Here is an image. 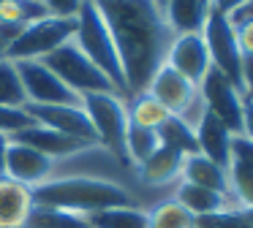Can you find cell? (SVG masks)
Masks as SVG:
<instances>
[{"mask_svg": "<svg viewBox=\"0 0 253 228\" xmlns=\"http://www.w3.org/2000/svg\"><path fill=\"white\" fill-rule=\"evenodd\" d=\"M93 5L104 16L117 46L128 98L144 92L174 41L158 0H93Z\"/></svg>", "mask_w": 253, "mask_h": 228, "instance_id": "1", "label": "cell"}, {"mask_svg": "<svg viewBox=\"0 0 253 228\" xmlns=\"http://www.w3.org/2000/svg\"><path fill=\"white\" fill-rule=\"evenodd\" d=\"M33 204L63 212H77V215L112 209V206H142L144 209V201L139 198V193H133L131 188L120 182L98 177H71L33 188Z\"/></svg>", "mask_w": 253, "mask_h": 228, "instance_id": "2", "label": "cell"}, {"mask_svg": "<svg viewBox=\"0 0 253 228\" xmlns=\"http://www.w3.org/2000/svg\"><path fill=\"white\" fill-rule=\"evenodd\" d=\"M77 22L79 25H77V33H74L77 46L82 49V52L95 63V68L115 84L117 95L128 101V87H126V74H123L120 54H117L112 33H109V27H106L104 16L98 14V8L93 5V0H84L82 3Z\"/></svg>", "mask_w": 253, "mask_h": 228, "instance_id": "3", "label": "cell"}, {"mask_svg": "<svg viewBox=\"0 0 253 228\" xmlns=\"http://www.w3.org/2000/svg\"><path fill=\"white\" fill-rule=\"evenodd\" d=\"M82 109L87 112L90 122H93L98 144L106 152H112L123 166H128V157H126L128 106H126V98H120L117 92H87V95H82Z\"/></svg>", "mask_w": 253, "mask_h": 228, "instance_id": "4", "label": "cell"}, {"mask_svg": "<svg viewBox=\"0 0 253 228\" xmlns=\"http://www.w3.org/2000/svg\"><path fill=\"white\" fill-rule=\"evenodd\" d=\"M144 92H150L171 117L182 119V122L191 125V128H196L199 119H202V114L207 112L202 90H199L193 81H188L185 76H180L171 65H166V63L155 71V76L150 79V84H147Z\"/></svg>", "mask_w": 253, "mask_h": 228, "instance_id": "5", "label": "cell"}, {"mask_svg": "<svg viewBox=\"0 0 253 228\" xmlns=\"http://www.w3.org/2000/svg\"><path fill=\"white\" fill-rule=\"evenodd\" d=\"M77 16H44V19L33 22V25L22 27L19 36L8 43L6 60L8 63H19V60H44L49 52L71 41L77 33Z\"/></svg>", "mask_w": 253, "mask_h": 228, "instance_id": "6", "label": "cell"}, {"mask_svg": "<svg viewBox=\"0 0 253 228\" xmlns=\"http://www.w3.org/2000/svg\"><path fill=\"white\" fill-rule=\"evenodd\" d=\"M41 63L49 71H55L74 92L87 95V92H117L115 84L95 68V63L77 46V41H66L63 46H57L55 52H49Z\"/></svg>", "mask_w": 253, "mask_h": 228, "instance_id": "7", "label": "cell"}, {"mask_svg": "<svg viewBox=\"0 0 253 228\" xmlns=\"http://www.w3.org/2000/svg\"><path fill=\"white\" fill-rule=\"evenodd\" d=\"M19 84L25 92V103L41 106H82V95L74 92L55 71H49L41 60H19L14 63Z\"/></svg>", "mask_w": 253, "mask_h": 228, "instance_id": "8", "label": "cell"}, {"mask_svg": "<svg viewBox=\"0 0 253 228\" xmlns=\"http://www.w3.org/2000/svg\"><path fill=\"white\" fill-rule=\"evenodd\" d=\"M202 38L207 43V54H210L212 68H218L223 76H229L242 92V57H240V49H237L234 25L229 22V16L210 8Z\"/></svg>", "mask_w": 253, "mask_h": 228, "instance_id": "9", "label": "cell"}, {"mask_svg": "<svg viewBox=\"0 0 253 228\" xmlns=\"http://www.w3.org/2000/svg\"><path fill=\"white\" fill-rule=\"evenodd\" d=\"M202 90V98H204V106H207L210 114L220 119L231 133H242V109H245V98H242L240 87L223 76L218 68H210L207 76L202 79L199 84Z\"/></svg>", "mask_w": 253, "mask_h": 228, "instance_id": "10", "label": "cell"}, {"mask_svg": "<svg viewBox=\"0 0 253 228\" xmlns=\"http://www.w3.org/2000/svg\"><path fill=\"white\" fill-rule=\"evenodd\" d=\"M25 112L33 122L46 125V128L66 133L71 139L82 141V144H98L95 128L90 122L87 112L82 106H41V103H25Z\"/></svg>", "mask_w": 253, "mask_h": 228, "instance_id": "11", "label": "cell"}, {"mask_svg": "<svg viewBox=\"0 0 253 228\" xmlns=\"http://www.w3.org/2000/svg\"><path fill=\"white\" fill-rule=\"evenodd\" d=\"M166 65L177 71L180 76H185L193 84H202V79L207 76V71L212 68L207 54V43H204L202 33H185V36H174L169 52H166Z\"/></svg>", "mask_w": 253, "mask_h": 228, "instance_id": "12", "label": "cell"}, {"mask_svg": "<svg viewBox=\"0 0 253 228\" xmlns=\"http://www.w3.org/2000/svg\"><path fill=\"white\" fill-rule=\"evenodd\" d=\"M182 160H185L182 152L169 150V147H158L147 160L133 168L136 182L144 190H169V195H171V188L180 182Z\"/></svg>", "mask_w": 253, "mask_h": 228, "instance_id": "13", "label": "cell"}, {"mask_svg": "<svg viewBox=\"0 0 253 228\" xmlns=\"http://www.w3.org/2000/svg\"><path fill=\"white\" fill-rule=\"evenodd\" d=\"M33 190L11 177L0 179V228H25L33 212Z\"/></svg>", "mask_w": 253, "mask_h": 228, "instance_id": "14", "label": "cell"}, {"mask_svg": "<svg viewBox=\"0 0 253 228\" xmlns=\"http://www.w3.org/2000/svg\"><path fill=\"white\" fill-rule=\"evenodd\" d=\"M8 139L19 141V144L30 147V150H36V152H44V155H49V157L71 155V152L87 147V144H82V141L71 139V136L57 133V130L46 128V125H39V122H33V125H28V128L17 130V133H11Z\"/></svg>", "mask_w": 253, "mask_h": 228, "instance_id": "15", "label": "cell"}, {"mask_svg": "<svg viewBox=\"0 0 253 228\" xmlns=\"http://www.w3.org/2000/svg\"><path fill=\"white\" fill-rule=\"evenodd\" d=\"M193 130H196L199 152L207 155L210 160H215V163L229 168V163H231V136L234 133L210 112L202 114V119H199V125Z\"/></svg>", "mask_w": 253, "mask_h": 228, "instance_id": "16", "label": "cell"}, {"mask_svg": "<svg viewBox=\"0 0 253 228\" xmlns=\"http://www.w3.org/2000/svg\"><path fill=\"white\" fill-rule=\"evenodd\" d=\"M180 179L182 182H191V185H199V188L215 190V193H223V195L231 198V193H229V168L220 166V163H215V160H210L207 155H202V152L185 155Z\"/></svg>", "mask_w": 253, "mask_h": 228, "instance_id": "17", "label": "cell"}, {"mask_svg": "<svg viewBox=\"0 0 253 228\" xmlns=\"http://www.w3.org/2000/svg\"><path fill=\"white\" fill-rule=\"evenodd\" d=\"M171 198L180 206H185L193 217L215 215V212H223V209H237L229 195L215 193V190H207V188H199V185H191V182H182V179L171 188Z\"/></svg>", "mask_w": 253, "mask_h": 228, "instance_id": "18", "label": "cell"}, {"mask_svg": "<svg viewBox=\"0 0 253 228\" xmlns=\"http://www.w3.org/2000/svg\"><path fill=\"white\" fill-rule=\"evenodd\" d=\"M161 11H164V19L171 27V33L174 36H185V33L204 30L210 3L207 0H164Z\"/></svg>", "mask_w": 253, "mask_h": 228, "instance_id": "19", "label": "cell"}, {"mask_svg": "<svg viewBox=\"0 0 253 228\" xmlns=\"http://www.w3.org/2000/svg\"><path fill=\"white\" fill-rule=\"evenodd\" d=\"M90 228H147V212L142 206H112L82 215Z\"/></svg>", "mask_w": 253, "mask_h": 228, "instance_id": "20", "label": "cell"}, {"mask_svg": "<svg viewBox=\"0 0 253 228\" xmlns=\"http://www.w3.org/2000/svg\"><path fill=\"white\" fill-rule=\"evenodd\" d=\"M144 212H147V228H196V217L174 198L155 201Z\"/></svg>", "mask_w": 253, "mask_h": 228, "instance_id": "21", "label": "cell"}, {"mask_svg": "<svg viewBox=\"0 0 253 228\" xmlns=\"http://www.w3.org/2000/svg\"><path fill=\"white\" fill-rule=\"evenodd\" d=\"M128 106V122L133 125H142V128H150V130H158L166 119L171 117L158 101H155L150 92H139V95H131L126 101Z\"/></svg>", "mask_w": 253, "mask_h": 228, "instance_id": "22", "label": "cell"}, {"mask_svg": "<svg viewBox=\"0 0 253 228\" xmlns=\"http://www.w3.org/2000/svg\"><path fill=\"white\" fill-rule=\"evenodd\" d=\"M44 16H49V11L41 0H0V25L22 30Z\"/></svg>", "mask_w": 253, "mask_h": 228, "instance_id": "23", "label": "cell"}, {"mask_svg": "<svg viewBox=\"0 0 253 228\" xmlns=\"http://www.w3.org/2000/svg\"><path fill=\"white\" fill-rule=\"evenodd\" d=\"M158 147H161V141H158V133H155V130L128 122V130H126V157H128V166H131V168H136L139 163H144L155 150H158Z\"/></svg>", "mask_w": 253, "mask_h": 228, "instance_id": "24", "label": "cell"}, {"mask_svg": "<svg viewBox=\"0 0 253 228\" xmlns=\"http://www.w3.org/2000/svg\"><path fill=\"white\" fill-rule=\"evenodd\" d=\"M155 133H158L161 147L177 150V152H182V155H193V152H199L196 130H193L191 125H185L182 119H177V117H169L158 130H155Z\"/></svg>", "mask_w": 253, "mask_h": 228, "instance_id": "25", "label": "cell"}, {"mask_svg": "<svg viewBox=\"0 0 253 228\" xmlns=\"http://www.w3.org/2000/svg\"><path fill=\"white\" fill-rule=\"evenodd\" d=\"M229 193L237 209H253V166L231 157L229 163Z\"/></svg>", "mask_w": 253, "mask_h": 228, "instance_id": "26", "label": "cell"}, {"mask_svg": "<svg viewBox=\"0 0 253 228\" xmlns=\"http://www.w3.org/2000/svg\"><path fill=\"white\" fill-rule=\"evenodd\" d=\"M84 226L82 215L77 212H63V209H49V206H33L30 220L25 228H79Z\"/></svg>", "mask_w": 253, "mask_h": 228, "instance_id": "27", "label": "cell"}, {"mask_svg": "<svg viewBox=\"0 0 253 228\" xmlns=\"http://www.w3.org/2000/svg\"><path fill=\"white\" fill-rule=\"evenodd\" d=\"M0 106H25V92L14 63L0 60Z\"/></svg>", "mask_w": 253, "mask_h": 228, "instance_id": "28", "label": "cell"}, {"mask_svg": "<svg viewBox=\"0 0 253 228\" xmlns=\"http://www.w3.org/2000/svg\"><path fill=\"white\" fill-rule=\"evenodd\" d=\"M196 228H251L242 209H223L215 215L196 217Z\"/></svg>", "mask_w": 253, "mask_h": 228, "instance_id": "29", "label": "cell"}, {"mask_svg": "<svg viewBox=\"0 0 253 228\" xmlns=\"http://www.w3.org/2000/svg\"><path fill=\"white\" fill-rule=\"evenodd\" d=\"M28 125H33V119L28 117V112H25L22 106H0V133H17V130L28 128Z\"/></svg>", "mask_w": 253, "mask_h": 228, "instance_id": "30", "label": "cell"}, {"mask_svg": "<svg viewBox=\"0 0 253 228\" xmlns=\"http://www.w3.org/2000/svg\"><path fill=\"white\" fill-rule=\"evenodd\" d=\"M234 38L240 57H253V22H240L234 25Z\"/></svg>", "mask_w": 253, "mask_h": 228, "instance_id": "31", "label": "cell"}, {"mask_svg": "<svg viewBox=\"0 0 253 228\" xmlns=\"http://www.w3.org/2000/svg\"><path fill=\"white\" fill-rule=\"evenodd\" d=\"M52 16H79L84 0H41Z\"/></svg>", "mask_w": 253, "mask_h": 228, "instance_id": "32", "label": "cell"}, {"mask_svg": "<svg viewBox=\"0 0 253 228\" xmlns=\"http://www.w3.org/2000/svg\"><path fill=\"white\" fill-rule=\"evenodd\" d=\"M231 157L253 166V141L245 139V136H231Z\"/></svg>", "mask_w": 253, "mask_h": 228, "instance_id": "33", "label": "cell"}, {"mask_svg": "<svg viewBox=\"0 0 253 228\" xmlns=\"http://www.w3.org/2000/svg\"><path fill=\"white\" fill-rule=\"evenodd\" d=\"M229 22L231 25H240V22H253V0H245L237 11L229 14Z\"/></svg>", "mask_w": 253, "mask_h": 228, "instance_id": "34", "label": "cell"}, {"mask_svg": "<svg viewBox=\"0 0 253 228\" xmlns=\"http://www.w3.org/2000/svg\"><path fill=\"white\" fill-rule=\"evenodd\" d=\"M19 36V27H8V25H0V60H6V49L14 38Z\"/></svg>", "mask_w": 253, "mask_h": 228, "instance_id": "35", "label": "cell"}, {"mask_svg": "<svg viewBox=\"0 0 253 228\" xmlns=\"http://www.w3.org/2000/svg\"><path fill=\"white\" fill-rule=\"evenodd\" d=\"M237 136H245V139L253 141V101H245V109H242V133Z\"/></svg>", "mask_w": 253, "mask_h": 228, "instance_id": "36", "label": "cell"}, {"mask_svg": "<svg viewBox=\"0 0 253 228\" xmlns=\"http://www.w3.org/2000/svg\"><path fill=\"white\" fill-rule=\"evenodd\" d=\"M242 3H245V0H210V8H215L218 14H226V16H229L231 11H237Z\"/></svg>", "mask_w": 253, "mask_h": 228, "instance_id": "37", "label": "cell"}, {"mask_svg": "<svg viewBox=\"0 0 253 228\" xmlns=\"http://www.w3.org/2000/svg\"><path fill=\"white\" fill-rule=\"evenodd\" d=\"M6 144H8V136L0 133V179L6 177Z\"/></svg>", "mask_w": 253, "mask_h": 228, "instance_id": "38", "label": "cell"}, {"mask_svg": "<svg viewBox=\"0 0 253 228\" xmlns=\"http://www.w3.org/2000/svg\"><path fill=\"white\" fill-rule=\"evenodd\" d=\"M245 212V217H248V223H251V228H253V209H242Z\"/></svg>", "mask_w": 253, "mask_h": 228, "instance_id": "39", "label": "cell"}, {"mask_svg": "<svg viewBox=\"0 0 253 228\" xmlns=\"http://www.w3.org/2000/svg\"><path fill=\"white\" fill-rule=\"evenodd\" d=\"M79 228H90V226H79Z\"/></svg>", "mask_w": 253, "mask_h": 228, "instance_id": "40", "label": "cell"}, {"mask_svg": "<svg viewBox=\"0 0 253 228\" xmlns=\"http://www.w3.org/2000/svg\"><path fill=\"white\" fill-rule=\"evenodd\" d=\"M161 3H164V0H158V5H161Z\"/></svg>", "mask_w": 253, "mask_h": 228, "instance_id": "41", "label": "cell"}, {"mask_svg": "<svg viewBox=\"0 0 253 228\" xmlns=\"http://www.w3.org/2000/svg\"><path fill=\"white\" fill-rule=\"evenodd\" d=\"M207 3H210V0H207Z\"/></svg>", "mask_w": 253, "mask_h": 228, "instance_id": "42", "label": "cell"}]
</instances>
